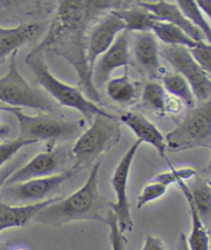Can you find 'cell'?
<instances>
[{"mask_svg": "<svg viewBox=\"0 0 211 250\" xmlns=\"http://www.w3.org/2000/svg\"><path fill=\"white\" fill-rule=\"evenodd\" d=\"M120 1L63 0L57 7L54 20L47 27L42 41L32 51L61 57L78 74L80 88L93 102L101 104L99 91L92 83L87 62L88 35L95 22L104 13L119 8Z\"/></svg>", "mask_w": 211, "mask_h": 250, "instance_id": "1", "label": "cell"}, {"mask_svg": "<svg viewBox=\"0 0 211 250\" xmlns=\"http://www.w3.org/2000/svg\"><path fill=\"white\" fill-rule=\"evenodd\" d=\"M102 161L103 158H100L92 166L89 177L82 188L68 197H58L34 217L33 223L62 227L73 222L93 220L106 225L111 208L98 188Z\"/></svg>", "mask_w": 211, "mask_h": 250, "instance_id": "2", "label": "cell"}, {"mask_svg": "<svg viewBox=\"0 0 211 250\" xmlns=\"http://www.w3.org/2000/svg\"><path fill=\"white\" fill-rule=\"evenodd\" d=\"M0 110L12 113L19 124V136L25 141L35 144L40 141L49 143L78 139L84 131V120L67 119L58 112L37 111L28 115L21 108L0 104Z\"/></svg>", "mask_w": 211, "mask_h": 250, "instance_id": "3", "label": "cell"}, {"mask_svg": "<svg viewBox=\"0 0 211 250\" xmlns=\"http://www.w3.org/2000/svg\"><path fill=\"white\" fill-rule=\"evenodd\" d=\"M25 62L33 70L37 83L42 86L45 93L61 106L78 110L85 120L90 122L96 115H116L90 100L80 86L70 85L55 76L46 65L42 54L31 51L27 55Z\"/></svg>", "mask_w": 211, "mask_h": 250, "instance_id": "4", "label": "cell"}, {"mask_svg": "<svg viewBox=\"0 0 211 250\" xmlns=\"http://www.w3.org/2000/svg\"><path fill=\"white\" fill-rule=\"evenodd\" d=\"M121 137V122L117 115H96L90 127L81 134L70 150L72 167L81 172L85 167L94 165L103 158L105 152L117 146Z\"/></svg>", "mask_w": 211, "mask_h": 250, "instance_id": "5", "label": "cell"}, {"mask_svg": "<svg viewBox=\"0 0 211 250\" xmlns=\"http://www.w3.org/2000/svg\"><path fill=\"white\" fill-rule=\"evenodd\" d=\"M42 112H58V106L45 92L28 83L18 68L17 53L9 57L7 72L0 78V104Z\"/></svg>", "mask_w": 211, "mask_h": 250, "instance_id": "6", "label": "cell"}, {"mask_svg": "<svg viewBox=\"0 0 211 250\" xmlns=\"http://www.w3.org/2000/svg\"><path fill=\"white\" fill-rule=\"evenodd\" d=\"M170 151L211 148V98L189 108L182 121L165 135Z\"/></svg>", "mask_w": 211, "mask_h": 250, "instance_id": "7", "label": "cell"}, {"mask_svg": "<svg viewBox=\"0 0 211 250\" xmlns=\"http://www.w3.org/2000/svg\"><path fill=\"white\" fill-rule=\"evenodd\" d=\"M73 167L59 174L30 179L9 186L0 190V201L13 205H29L55 198L60 188L78 174Z\"/></svg>", "mask_w": 211, "mask_h": 250, "instance_id": "8", "label": "cell"}, {"mask_svg": "<svg viewBox=\"0 0 211 250\" xmlns=\"http://www.w3.org/2000/svg\"><path fill=\"white\" fill-rule=\"evenodd\" d=\"M160 56L163 57L176 73L187 80L196 101L205 102L211 98V78L200 67L194 57L184 46H160Z\"/></svg>", "mask_w": 211, "mask_h": 250, "instance_id": "9", "label": "cell"}, {"mask_svg": "<svg viewBox=\"0 0 211 250\" xmlns=\"http://www.w3.org/2000/svg\"><path fill=\"white\" fill-rule=\"evenodd\" d=\"M142 142L140 140H136L128 148L120 160L110 179L111 187L116 193V202L110 203V208L117 218L119 228L123 234L131 232L133 229V220L128 197V180L134 158Z\"/></svg>", "mask_w": 211, "mask_h": 250, "instance_id": "10", "label": "cell"}, {"mask_svg": "<svg viewBox=\"0 0 211 250\" xmlns=\"http://www.w3.org/2000/svg\"><path fill=\"white\" fill-rule=\"evenodd\" d=\"M69 161H72L70 152L61 149H53L52 147L47 148L44 151L38 152L31 160L18 168L8 177L4 186L59 174L70 169L66 168L67 163Z\"/></svg>", "mask_w": 211, "mask_h": 250, "instance_id": "11", "label": "cell"}, {"mask_svg": "<svg viewBox=\"0 0 211 250\" xmlns=\"http://www.w3.org/2000/svg\"><path fill=\"white\" fill-rule=\"evenodd\" d=\"M160 45L152 32H141L134 35L130 46L131 64L137 71L150 80L161 79L165 69L160 61Z\"/></svg>", "mask_w": 211, "mask_h": 250, "instance_id": "12", "label": "cell"}, {"mask_svg": "<svg viewBox=\"0 0 211 250\" xmlns=\"http://www.w3.org/2000/svg\"><path fill=\"white\" fill-rule=\"evenodd\" d=\"M123 31L125 23L112 11L101 17L92 26L87 42V62L91 73L98 58L109 49Z\"/></svg>", "mask_w": 211, "mask_h": 250, "instance_id": "13", "label": "cell"}, {"mask_svg": "<svg viewBox=\"0 0 211 250\" xmlns=\"http://www.w3.org/2000/svg\"><path fill=\"white\" fill-rule=\"evenodd\" d=\"M130 64L129 33L123 31L109 49L96 61L92 70V83L94 86L99 91L110 80L114 70L121 67H128Z\"/></svg>", "mask_w": 211, "mask_h": 250, "instance_id": "14", "label": "cell"}, {"mask_svg": "<svg viewBox=\"0 0 211 250\" xmlns=\"http://www.w3.org/2000/svg\"><path fill=\"white\" fill-rule=\"evenodd\" d=\"M43 30L44 24L36 21L24 22L13 28L0 26V63L18 53L20 47L34 41Z\"/></svg>", "mask_w": 211, "mask_h": 250, "instance_id": "15", "label": "cell"}, {"mask_svg": "<svg viewBox=\"0 0 211 250\" xmlns=\"http://www.w3.org/2000/svg\"><path fill=\"white\" fill-rule=\"evenodd\" d=\"M137 5L148 9L152 15H155L159 21L167 22L172 25H174L181 29L182 31L187 33L191 40L201 42H205L203 34L201 33L198 29L191 24V22L182 13L179 6L176 2H169V1H137Z\"/></svg>", "mask_w": 211, "mask_h": 250, "instance_id": "16", "label": "cell"}, {"mask_svg": "<svg viewBox=\"0 0 211 250\" xmlns=\"http://www.w3.org/2000/svg\"><path fill=\"white\" fill-rule=\"evenodd\" d=\"M121 124L127 126L142 143H148L155 148L162 158H165L167 149L165 136L158 129L155 124L151 123L145 115L139 112L127 111L119 118Z\"/></svg>", "mask_w": 211, "mask_h": 250, "instance_id": "17", "label": "cell"}, {"mask_svg": "<svg viewBox=\"0 0 211 250\" xmlns=\"http://www.w3.org/2000/svg\"><path fill=\"white\" fill-rule=\"evenodd\" d=\"M57 199L58 197L29 205H13L0 201V233L8 229L28 226L43 208Z\"/></svg>", "mask_w": 211, "mask_h": 250, "instance_id": "18", "label": "cell"}, {"mask_svg": "<svg viewBox=\"0 0 211 250\" xmlns=\"http://www.w3.org/2000/svg\"><path fill=\"white\" fill-rule=\"evenodd\" d=\"M178 188L184 194L190 212L191 218V229L189 238H187L188 246L190 250H210V234L208 229L203 225L202 220L200 219L196 208L191 201L190 189L186 181H179L176 185Z\"/></svg>", "mask_w": 211, "mask_h": 250, "instance_id": "19", "label": "cell"}, {"mask_svg": "<svg viewBox=\"0 0 211 250\" xmlns=\"http://www.w3.org/2000/svg\"><path fill=\"white\" fill-rule=\"evenodd\" d=\"M106 94L113 102L123 106H128L139 99V83L130 78L128 67H125V72L122 76L110 79L107 82Z\"/></svg>", "mask_w": 211, "mask_h": 250, "instance_id": "20", "label": "cell"}, {"mask_svg": "<svg viewBox=\"0 0 211 250\" xmlns=\"http://www.w3.org/2000/svg\"><path fill=\"white\" fill-rule=\"evenodd\" d=\"M112 12L125 23V31L128 33L150 32L153 24L159 21L155 15L137 4L129 8L119 7L112 9Z\"/></svg>", "mask_w": 211, "mask_h": 250, "instance_id": "21", "label": "cell"}, {"mask_svg": "<svg viewBox=\"0 0 211 250\" xmlns=\"http://www.w3.org/2000/svg\"><path fill=\"white\" fill-rule=\"evenodd\" d=\"M193 204L203 225L211 232V184L197 176L193 184L188 186Z\"/></svg>", "mask_w": 211, "mask_h": 250, "instance_id": "22", "label": "cell"}, {"mask_svg": "<svg viewBox=\"0 0 211 250\" xmlns=\"http://www.w3.org/2000/svg\"><path fill=\"white\" fill-rule=\"evenodd\" d=\"M151 31L155 37L164 43V45L184 46L191 50L199 43L191 40L181 29L167 22L157 21L153 24Z\"/></svg>", "mask_w": 211, "mask_h": 250, "instance_id": "23", "label": "cell"}, {"mask_svg": "<svg viewBox=\"0 0 211 250\" xmlns=\"http://www.w3.org/2000/svg\"><path fill=\"white\" fill-rule=\"evenodd\" d=\"M163 86L167 94L172 97L178 99L182 104L187 105L189 108L194 107L196 105L195 96L187 80L179 73H167L161 78Z\"/></svg>", "mask_w": 211, "mask_h": 250, "instance_id": "24", "label": "cell"}, {"mask_svg": "<svg viewBox=\"0 0 211 250\" xmlns=\"http://www.w3.org/2000/svg\"><path fill=\"white\" fill-rule=\"evenodd\" d=\"M141 100L146 106L161 115L167 113V103L169 95L161 83L150 81L143 86Z\"/></svg>", "mask_w": 211, "mask_h": 250, "instance_id": "25", "label": "cell"}, {"mask_svg": "<svg viewBox=\"0 0 211 250\" xmlns=\"http://www.w3.org/2000/svg\"><path fill=\"white\" fill-rule=\"evenodd\" d=\"M176 3L182 13L191 22V24L203 34L207 43L211 45V25L205 15L198 6L197 1H194V0H179V1H176Z\"/></svg>", "mask_w": 211, "mask_h": 250, "instance_id": "26", "label": "cell"}, {"mask_svg": "<svg viewBox=\"0 0 211 250\" xmlns=\"http://www.w3.org/2000/svg\"><path fill=\"white\" fill-rule=\"evenodd\" d=\"M197 175L195 169L185 167V168H171L169 171L160 173L159 175L153 177L163 185L169 188L171 185H177L179 181H186Z\"/></svg>", "mask_w": 211, "mask_h": 250, "instance_id": "27", "label": "cell"}, {"mask_svg": "<svg viewBox=\"0 0 211 250\" xmlns=\"http://www.w3.org/2000/svg\"><path fill=\"white\" fill-rule=\"evenodd\" d=\"M167 189L168 188L165 185H163L162 182L152 178L148 184L145 186L141 194L139 195L137 201V207L142 208L143 206L150 203V202L160 199L166 194Z\"/></svg>", "mask_w": 211, "mask_h": 250, "instance_id": "28", "label": "cell"}, {"mask_svg": "<svg viewBox=\"0 0 211 250\" xmlns=\"http://www.w3.org/2000/svg\"><path fill=\"white\" fill-rule=\"evenodd\" d=\"M30 144L32 143L21 138H17L15 140L6 141L0 144V169L15 158L19 150H21L25 146H30Z\"/></svg>", "mask_w": 211, "mask_h": 250, "instance_id": "29", "label": "cell"}, {"mask_svg": "<svg viewBox=\"0 0 211 250\" xmlns=\"http://www.w3.org/2000/svg\"><path fill=\"white\" fill-rule=\"evenodd\" d=\"M190 52L201 68L211 78V45L205 42H201Z\"/></svg>", "mask_w": 211, "mask_h": 250, "instance_id": "30", "label": "cell"}, {"mask_svg": "<svg viewBox=\"0 0 211 250\" xmlns=\"http://www.w3.org/2000/svg\"><path fill=\"white\" fill-rule=\"evenodd\" d=\"M106 225L109 227V240L111 244V250H126L127 240L125 238L124 234L121 232L117 218L114 216L112 211L108 216Z\"/></svg>", "mask_w": 211, "mask_h": 250, "instance_id": "31", "label": "cell"}, {"mask_svg": "<svg viewBox=\"0 0 211 250\" xmlns=\"http://www.w3.org/2000/svg\"><path fill=\"white\" fill-rule=\"evenodd\" d=\"M26 158V153H21V155L15 157L12 161H9L4 167L0 169V190L4 187L8 177L11 176L18 168H20L24 164Z\"/></svg>", "mask_w": 211, "mask_h": 250, "instance_id": "32", "label": "cell"}, {"mask_svg": "<svg viewBox=\"0 0 211 250\" xmlns=\"http://www.w3.org/2000/svg\"><path fill=\"white\" fill-rule=\"evenodd\" d=\"M142 250H168V248L161 238L148 234L143 242Z\"/></svg>", "mask_w": 211, "mask_h": 250, "instance_id": "33", "label": "cell"}, {"mask_svg": "<svg viewBox=\"0 0 211 250\" xmlns=\"http://www.w3.org/2000/svg\"><path fill=\"white\" fill-rule=\"evenodd\" d=\"M197 4L208 19L211 25V0H199V1H197Z\"/></svg>", "mask_w": 211, "mask_h": 250, "instance_id": "34", "label": "cell"}, {"mask_svg": "<svg viewBox=\"0 0 211 250\" xmlns=\"http://www.w3.org/2000/svg\"><path fill=\"white\" fill-rule=\"evenodd\" d=\"M177 250H190L188 246V241H187V236L185 233H181L179 238H178V242H177Z\"/></svg>", "mask_w": 211, "mask_h": 250, "instance_id": "35", "label": "cell"}, {"mask_svg": "<svg viewBox=\"0 0 211 250\" xmlns=\"http://www.w3.org/2000/svg\"><path fill=\"white\" fill-rule=\"evenodd\" d=\"M0 250H29L23 245H2L0 246Z\"/></svg>", "mask_w": 211, "mask_h": 250, "instance_id": "36", "label": "cell"}, {"mask_svg": "<svg viewBox=\"0 0 211 250\" xmlns=\"http://www.w3.org/2000/svg\"><path fill=\"white\" fill-rule=\"evenodd\" d=\"M9 133H11V128H9V126H7V125H3L2 128L0 129V138L7 136Z\"/></svg>", "mask_w": 211, "mask_h": 250, "instance_id": "37", "label": "cell"}, {"mask_svg": "<svg viewBox=\"0 0 211 250\" xmlns=\"http://www.w3.org/2000/svg\"><path fill=\"white\" fill-rule=\"evenodd\" d=\"M210 149H211V148H210ZM205 172L210 173V174H211V158H210V160H209L208 165H207V166H206V168H205Z\"/></svg>", "mask_w": 211, "mask_h": 250, "instance_id": "38", "label": "cell"}, {"mask_svg": "<svg viewBox=\"0 0 211 250\" xmlns=\"http://www.w3.org/2000/svg\"><path fill=\"white\" fill-rule=\"evenodd\" d=\"M210 250H211V232H210Z\"/></svg>", "mask_w": 211, "mask_h": 250, "instance_id": "39", "label": "cell"}, {"mask_svg": "<svg viewBox=\"0 0 211 250\" xmlns=\"http://www.w3.org/2000/svg\"><path fill=\"white\" fill-rule=\"evenodd\" d=\"M2 126H3V125H1V124H0V129H1V128H2Z\"/></svg>", "mask_w": 211, "mask_h": 250, "instance_id": "40", "label": "cell"}]
</instances>
